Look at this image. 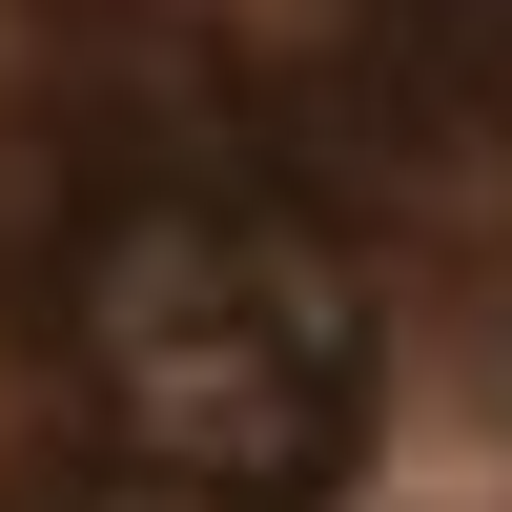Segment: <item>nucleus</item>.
Wrapping results in <instances>:
<instances>
[{
  "label": "nucleus",
  "mask_w": 512,
  "mask_h": 512,
  "mask_svg": "<svg viewBox=\"0 0 512 512\" xmlns=\"http://www.w3.org/2000/svg\"><path fill=\"white\" fill-rule=\"evenodd\" d=\"M62 349L103 451L205 512H328V472L369 451V308L287 185H205V164L103 185L62 246Z\"/></svg>",
  "instance_id": "1"
}]
</instances>
